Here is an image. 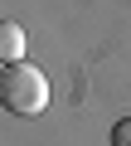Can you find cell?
<instances>
[{"mask_svg":"<svg viewBox=\"0 0 131 146\" xmlns=\"http://www.w3.org/2000/svg\"><path fill=\"white\" fill-rule=\"evenodd\" d=\"M0 102H5L15 117H34V112L49 107V78H44L29 58L5 63V73H0Z\"/></svg>","mask_w":131,"mask_h":146,"instance_id":"cell-1","label":"cell"},{"mask_svg":"<svg viewBox=\"0 0 131 146\" xmlns=\"http://www.w3.org/2000/svg\"><path fill=\"white\" fill-rule=\"evenodd\" d=\"M0 58H5V63H20V58H24V29H20L15 20L0 25Z\"/></svg>","mask_w":131,"mask_h":146,"instance_id":"cell-2","label":"cell"},{"mask_svg":"<svg viewBox=\"0 0 131 146\" xmlns=\"http://www.w3.org/2000/svg\"><path fill=\"white\" fill-rule=\"evenodd\" d=\"M112 146H131V117H121L112 127Z\"/></svg>","mask_w":131,"mask_h":146,"instance_id":"cell-3","label":"cell"}]
</instances>
